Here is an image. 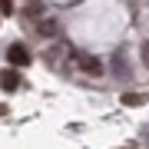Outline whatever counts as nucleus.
Returning <instances> with one entry per match:
<instances>
[{"label":"nucleus","mask_w":149,"mask_h":149,"mask_svg":"<svg viewBox=\"0 0 149 149\" xmlns=\"http://www.w3.org/2000/svg\"><path fill=\"white\" fill-rule=\"evenodd\" d=\"M7 60H10L13 66H27L30 63V50L23 47V43H10V47H7Z\"/></svg>","instance_id":"f257e3e1"},{"label":"nucleus","mask_w":149,"mask_h":149,"mask_svg":"<svg viewBox=\"0 0 149 149\" xmlns=\"http://www.w3.org/2000/svg\"><path fill=\"white\" fill-rule=\"evenodd\" d=\"M76 66H80L86 76H100V73H103V63H100L96 56H86V53H80V56H76Z\"/></svg>","instance_id":"f03ea898"},{"label":"nucleus","mask_w":149,"mask_h":149,"mask_svg":"<svg viewBox=\"0 0 149 149\" xmlns=\"http://www.w3.org/2000/svg\"><path fill=\"white\" fill-rule=\"evenodd\" d=\"M20 83H23V80H20V73H17V70H10V66L0 70V90H3V93H13Z\"/></svg>","instance_id":"7ed1b4c3"},{"label":"nucleus","mask_w":149,"mask_h":149,"mask_svg":"<svg viewBox=\"0 0 149 149\" xmlns=\"http://www.w3.org/2000/svg\"><path fill=\"white\" fill-rule=\"evenodd\" d=\"M37 33H40V37H53V33H56V20H50V17L40 20L37 23Z\"/></svg>","instance_id":"20e7f679"},{"label":"nucleus","mask_w":149,"mask_h":149,"mask_svg":"<svg viewBox=\"0 0 149 149\" xmlns=\"http://www.w3.org/2000/svg\"><path fill=\"white\" fill-rule=\"evenodd\" d=\"M123 103H126V106H143L146 93H123Z\"/></svg>","instance_id":"39448f33"},{"label":"nucleus","mask_w":149,"mask_h":149,"mask_svg":"<svg viewBox=\"0 0 149 149\" xmlns=\"http://www.w3.org/2000/svg\"><path fill=\"white\" fill-rule=\"evenodd\" d=\"M0 13H13V3H10V0H0Z\"/></svg>","instance_id":"423d86ee"},{"label":"nucleus","mask_w":149,"mask_h":149,"mask_svg":"<svg viewBox=\"0 0 149 149\" xmlns=\"http://www.w3.org/2000/svg\"><path fill=\"white\" fill-rule=\"evenodd\" d=\"M143 63H146V66H149V40H146V43H143Z\"/></svg>","instance_id":"0eeeda50"}]
</instances>
